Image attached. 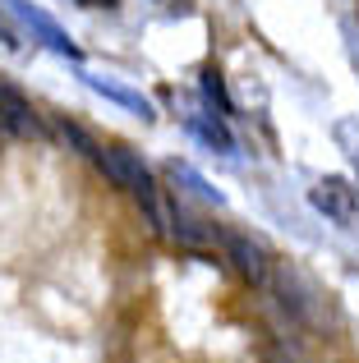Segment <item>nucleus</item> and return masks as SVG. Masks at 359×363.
<instances>
[{
  "label": "nucleus",
  "mask_w": 359,
  "mask_h": 363,
  "mask_svg": "<svg viewBox=\"0 0 359 363\" xmlns=\"http://www.w3.org/2000/svg\"><path fill=\"white\" fill-rule=\"evenodd\" d=\"M97 166L106 170V179L111 184H120V189H129V194L138 198V203L148 207V216H153V225L157 230H166V212H162V198H157V184H153V175H148V166L134 157L129 147H97Z\"/></svg>",
  "instance_id": "f257e3e1"
},
{
  "label": "nucleus",
  "mask_w": 359,
  "mask_h": 363,
  "mask_svg": "<svg viewBox=\"0 0 359 363\" xmlns=\"http://www.w3.org/2000/svg\"><path fill=\"white\" fill-rule=\"evenodd\" d=\"M5 9L18 18V23L28 28V33L37 37V42L46 46V51H55V55H65V60H83V51L74 46V37L65 33L60 23H55L51 14H46L42 5H33V0H5Z\"/></svg>",
  "instance_id": "f03ea898"
},
{
  "label": "nucleus",
  "mask_w": 359,
  "mask_h": 363,
  "mask_svg": "<svg viewBox=\"0 0 359 363\" xmlns=\"http://www.w3.org/2000/svg\"><path fill=\"white\" fill-rule=\"evenodd\" d=\"M309 198H314V207L327 216V221H336V225H355L359 221V189L350 179L327 175V179H318V184L309 189Z\"/></svg>",
  "instance_id": "7ed1b4c3"
},
{
  "label": "nucleus",
  "mask_w": 359,
  "mask_h": 363,
  "mask_svg": "<svg viewBox=\"0 0 359 363\" xmlns=\"http://www.w3.org/2000/svg\"><path fill=\"white\" fill-rule=\"evenodd\" d=\"M0 129H9L14 138H42L46 133V124L33 111V101H28L14 83H5V79H0Z\"/></svg>",
  "instance_id": "20e7f679"
},
{
  "label": "nucleus",
  "mask_w": 359,
  "mask_h": 363,
  "mask_svg": "<svg viewBox=\"0 0 359 363\" xmlns=\"http://www.w3.org/2000/svg\"><path fill=\"white\" fill-rule=\"evenodd\" d=\"M226 248H231V262H235V272H240L244 281L249 285H267L272 253L258 240H249V235H226Z\"/></svg>",
  "instance_id": "39448f33"
},
{
  "label": "nucleus",
  "mask_w": 359,
  "mask_h": 363,
  "mask_svg": "<svg viewBox=\"0 0 359 363\" xmlns=\"http://www.w3.org/2000/svg\"><path fill=\"white\" fill-rule=\"evenodd\" d=\"M83 83H88L97 97H106V101H116V106H125V111H134L138 120H157V111H153V101L143 97V92H134V88H125V83H116V79H101V74H83Z\"/></svg>",
  "instance_id": "423d86ee"
},
{
  "label": "nucleus",
  "mask_w": 359,
  "mask_h": 363,
  "mask_svg": "<svg viewBox=\"0 0 359 363\" xmlns=\"http://www.w3.org/2000/svg\"><path fill=\"white\" fill-rule=\"evenodd\" d=\"M166 179H171L175 189H184L189 198H198V203H212V207H221V203H226V198L216 194V189L207 184V179L198 175L194 166H184V161H171V166H166Z\"/></svg>",
  "instance_id": "0eeeda50"
},
{
  "label": "nucleus",
  "mask_w": 359,
  "mask_h": 363,
  "mask_svg": "<svg viewBox=\"0 0 359 363\" xmlns=\"http://www.w3.org/2000/svg\"><path fill=\"white\" fill-rule=\"evenodd\" d=\"M189 133L203 138L207 147H216V152H235V138H231V129H226L221 116H189Z\"/></svg>",
  "instance_id": "6e6552de"
},
{
  "label": "nucleus",
  "mask_w": 359,
  "mask_h": 363,
  "mask_svg": "<svg viewBox=\"0 0 359 363\" xmlns=\"http://www.w3.org/2000/svg\"><path fill=\"white\" fill-rule=\"evenodd\" d=\"M198 88H203V97L216 106V116H231V97H226V83H221V74H216L212 65L198 74Z\"/></svg>",
  "instance_id": "1a4fd4ad"
},
{
  "label": "nucleus",
  "mask_w": 359,
  "mask_h": 363,
  "mask_svg": "<svg viewBox=\"0 0 359 363\" xmlns=\"http://www.w3.org/2000/svg\"><path fill=\"white\" fill-rule=\"evenodd\" d=\"M175 235H180V244H189V248H198V244L212 240V235L203 230V221H194L184 207H175Z\"/></svg>",
  "instance_id": "9d476101"
},
{
  "label": "nucleus",
  "mask_w": 359,
  "mask_h": 363,
  "mask_svg": "<svg viewBox=\"0 0 359 363\" xmlns=\"http://www.w3.org/2000/svg\"><path fill=\"white\" fill-rule=\"evenodd\" d=\"M55 133H60V138H65V143H74V147H79V152H83V157H92V161H97V143H92V138H88V133H83V129H79V124H70V120H60V124H55Z\"/></svg>",
  "instance_id": "9b49d317"
},
{
  "label": "nucleus",
  "mask_w": 359,
  "mask_h": 363,
  "mask_svg": "<svg viewBox=\"0 0 359 363\" xmlns=\"http://www.w3.org/2000/svg\"><path fill=\"white\" fill-rule=\"evenodd\" d=\"M79 5H83V9H116L120 0H79Z\"/></svg>",
  "instance_id": "f8f14e48"
},
{
  "label": "nucleus",
  "mask_w": 359,
  "mask_h": 363,
  "mask_svg": "<svg viewBox=\"0 0 359 363\" xmlns=\"http://www.w3.org/2000/svg\"><path fill=\"white\" fill-rule=\"evenodd\" d=\"M157 5H166V9H184V0H157Z\"/></svg>",
  "instance_id": "ddd939ff"
}]
</instances>
